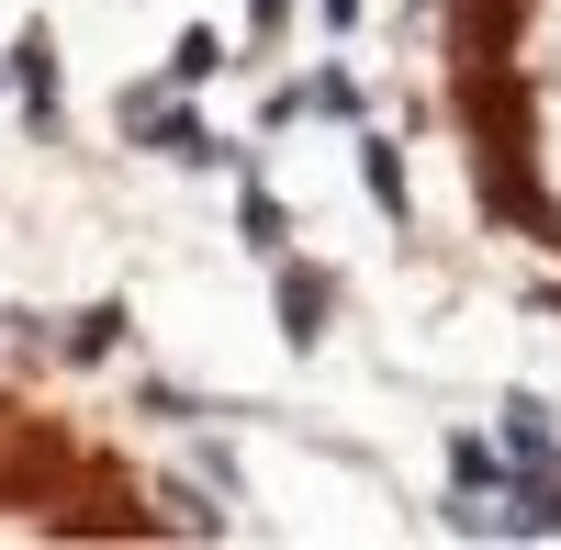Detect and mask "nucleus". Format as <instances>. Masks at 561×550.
I'll return each mask as SVG.
<instances>
[{"label":"nucleus","mask_w":561,"mask_h":550,"mask_svg":"<svg viewBox=\"0 0 561 550\" xmlns=\"http://www.w3.org/2000/svg\"><path fill=\"white\" fill-rule=\"evenodd\" d=\"M135 416H158V427H203L214 404H203V393H180V382H147V393H135Z\"/></svg>","instance_id":"obj_10"},{"label":"nucleus","mask_w":561,"mask_h":550,"mask_svg":"<svg viewBox=\"0 0 561 550\" xmlns=\"http://www.w3.org/2000/svg\"><path fill=\"white\" fill-rule=\"evenodd\" d=\"M214 68H225V34H214V23H192V34L169 45V90H203Z\"/></svg>","instance_id":"obj_7"},{"label":"nucleus","mask_w":561,"mask_h":550,"mask_svg":"<svg viewBox=\"0 0 561 550\" xmlns=\"http://www.w3.org/2000/svg\"><path fill=\"white\" fill-rule=\"evenodd\" d=\"M0 68H12V90H23V124H34V135H57V113H68V79H57V23H23Z\"/></svg>","instance_id":"obj_3"},{"label":"nucleus","mask_w":561,"mask_h":550,"mask_svg":"<svg viewBox=\"0 0 561 550\" xmlns=\"http://www.w3.org/2000/svg\"><path fill=\"white\" fill-rule=\"evenodd\" d=\"M359 192H370V214H382V225L415 214V192H404V147H393V135H359Z\"/></svg>","instance_id":"obj_5"},{"label":"nucleus","mask_w":561,"mask_h":550,"mask_svg":"<svg viewBox=\"0 0 561 550\" xmlns=\"http://www.w3.org/2000/svg\"><path fill=\"white\" fill-rule=\"evenodd\" d=\"M304 113H325V124H359V79H348V68H314V79H304Z\"/></svg>","instance_id":"obj_9"},{"label":"nucleus","mask_w":561,"mask_h":550,"mask_svg":"<svg viewBox=\"0 0 561 550\" xmlns=\"http://www.w3.org/2000/svg\"><path fill=\"white\" fill-rule=\"evenodd\" d=\"M237 248H248V259H280V248H293V203H280L248 158H237Z\"/></svg>","instance_id":"obj_4"},{"label":"nucleus","mask_w":561,"mask_h":550,"mask_svg":"<svg viewBox=\"0 0 561 550\" xmlns=\"http://www.w3.org/2000/svg\"><path fill=\"white\" fill-rule=\"evenodd\" d=\"M113 135H124V147H147V158H180V169H237V147H225L192 102H169L158 79H135L124 102H113Z\"/></svg>","instance_id":"obj_1"},{"label":"nucleus","mask_w":561,"mask_h":550,"mask_svg":"<svg viewBox=\"0 0 561 550\" xmlns=\"http://www.w3.org/2000/svg\"><path fill=\"white\" fill-rule=\"evenodd\" d=\"M124 326H135L124 303H90V314H68V337H57V359H68V371H90V359H113V348H124Z\"/></svg>","instance_id":"obj_6"},{"label":"nucleus","mask_w":561,"mask_h":550,"mask_svg":"<svg viewBox=\"0 0 561 550\" xmlns=\"http://www.w3.org/2000/svg\"><path fill=\"white\" fill-rule=\"evenodd\" d=\"M449 483H460V494H494V483H505L494 438H472V427H460V438H449Z\"/></svg>","instance_id":"obj_8"},{"label":"nucleus","mask_w":561,"mask_h":550,"mask_svg":"<svg viewBox=\"0 0 561 550\" xmlns=\"http://www.w3.org/2000/svg\"><path fill=\"white\" fill-rule=\"evenodd\" d=\"M293 23V0H248V34H280Z\"/></svg>","instance_id":"obj_12"},{"label":"nucleus","mask_w":561,"mask_h":550,"mask_svg":"<svg viewBox=\"0 0 561 550\" xmlns=\"http://www.w3.org/2000/svg\"><path fill=\"white\" fill-rule=\"evenodd\" d=\"M325 23H337V34H348V23H359V0H325Z\"/></svg>","instance_id":"obj_13"},{"label":"nucleus","mask_w":561,"mask_h":550,"mask_svg":"<svg viewBox=\"0 0 561 550\" xmlns=\"http://www.w3.org/2000/svg\"><path fill=\"white\" fill-rule=\"evenodd\" d=\"M270 303H280V348L314 359V348H325V326H337V270H314V259L280 248V259H270Z\"/></svg>","instance_id":"obj_2"},{"label":"nucleus","mask_w":561,"mask_h":550,"mask_svg":"<svg viewBox=\"0 0 561 550\" xmlns=\"http://www.w3.org/2000/svg\"><path fill=\"white\" fill-rule=\"evenodd\" d=\"M158 506H169V528H192V539H214V528H225V517L203 506V494H192V483H169V494H158Z\"/></svg>","instance_id":"obj_11"}]
</instances>
